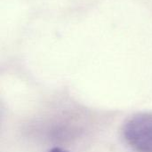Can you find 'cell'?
<instances>
[{
    "label": "cell",
    "instance_id": "1",
    "mask_svg": "<svg viewBox=\"0 0 152 152\" xmlns=\"http://www.w3.org/2000/svg\"><path fill=\"white\" fill-rule=\"evenodd\" d=\"M122 134L134 151L152 152V113H138L128 118L123 126Z\"/></svg>",
    "mask_w": 152,
    "mask_h": 152
},
{
    "label": "cell",
    "instance_id": "2",
    "mask_svg": "<svg viewBox=\"0 0 152 152\" xmlns=\"http://www.w3.org/2000/svg\"><path fill=\"white\" fill-rule=\"evenodd\" d=\"M48 152H69L68 151L64 150V149H61V148H59V147H55V148H53L51 149Z\"/></svg>",
    "mask_w": 152,
    "mask_h": 152
}]
</instances>
